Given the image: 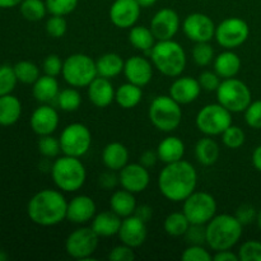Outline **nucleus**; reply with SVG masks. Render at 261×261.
Returning a JSON list of instances; mask_svg holds the SVG:
<instances>
[{"mask_svg": "<svg viewBox=\"0 0 261 261\" xmlns=\"http://www.w3.org/2000/svg\"><path fill=\"white\" fill-rule=\"evenodd\" d=\"M244 226L231 214H218L205 224L206 245L213 251L232 250L242 237Z\"/></svg>", "mask_w": 261, "mask_h": 261, "instance_id": "3", "label": "nucleus"}, {"mask_svg": "<svg viewBox=\"0 0 261 261\" xmlns=\"http://www.w3.org/2000/svg\"><path fill=\"white\" fill-rule=\"evenodd\" d=\"M102 162L107 170L120 171L129 162V150L119 142L109 143L102 150Z\"/></svg>", "mask_w": 261, "mask_h": 261, "instance_id": "26", "label": "nucleus"}, {"mask_svg": "<svg viewBox=\"0 0 261 261\" xmlns=\"http://www.w3.org/2000/svg\"><path fill=\"white\" fill-rule=\"evenodd\" d=\"M213 19L204 13H191L184 19L182 30L186 37L193 42H211L216 35Z\"/></svg>", "mask_w": 261, "mask_h": 261, "instance_id": "14", "label": "nucleus"}, {"mask_svg": "<svg viewBox=\"0 0 261 261\" xmlns=\"http://www.w3.org/2000/svg\"><path fill=\"white\" fill-rule=\"evenodd\" d=\"M148 116L155 129L162 133H172L182 121V109L170 94L157 96L150 103Z\"/></svg>", "mask_w": 261, "mask_h": 261, "instance_id": "6", "label": "nucleus"}, {"mask_svg": "<svg viewBox=\"0 0 261 261\" xmlns=\"http://www.w3.org/2000/svg\"><path fill=\"white\" fill-rule=\"evenodd\" d=\"M158 189L167 200L180 203L195 191L198 172L188 161L168 163L158 175Z\"/></svg>", "mask_w": 261, "mask_h": 261, "instance_id": "1", "label": "nucleus"}, {"mask_svg": "<svg viewBox=\"0 0 261 261\" xmlns=\"http://www.w3.org/2000/svg\"><path fill=\"white\" fill-rule=\"evenodd\" d=\"M256 224L259 227V229L261 231V209L257 212V216H256Z\"/></svg>", "mask_w": 261, "mask_h": 261, "instance_id": "61", "label": "nucleus"}, {"mask_svg": "<svg viewBox=\"0 0 261 261\" xmlns=\"http://www.w3.org/2000/svg\"><path fill=\"white\" fill-rule=\"evenodd\" d=\"M18 83L14 68L10 65H0V97L10 94Z\"/></svg>", "mask_w": 261, "mask_h": 261, "instance_id": "41", "label": "nucleus"}, {"mask_svg": "<svg viewBox=\"0 0 261 261\" xmlns=\"http://www.w3.org/2000/svg\"><path fill=\"white\" fill-rule=\"evenodd\" d=\"M32 86L33 97L36 98V101L41 102V103H50V102L55 101L60 92L56 76L47 75V74L41 75Z\"/></svg>", "mask_w": 261, "mask_h": 261, "instance_id": "28", "label": "nucleus"}, {"mask_svg": "<svg viewBox=\"0 0 261 261\" xmlns=\"http://www.w3.org/2000/svg\"><path fill=\"white\" fill-rule=\"evenodd\" d=\"M155 150H157L161 162L168 165V163L182 160L184 155H185V144H184L182 139H180L178 137L170 135V137H166L165 139L161 140Z\"/></svg>", "mask_w": 261, "mask_h": 261, "instance_id": "25", "label": "nucleus"}, {"mask_svg": "<svg viewBox=\"0 0 261 261\" xmlns=\"http://www.w3.org/2000/svg\"><path fill=\"white\" fill-rule=\"evenodd\" d=\"M23 0H0V9H10L19 5Z\"/></svg>", "mask_w": 261, "mask_h": 261, "instance_id": "58", "label": "nucleus"}, {"mask_svg": "<svg viewBox=\"0 0 261 261\" xmlns=\"http://www.w3.org/2000/svg\"><path fill=\"white\" fill-rule=\"evenodd\" d=\"M182 203V212L190 224L205 226L217 214L216 199L205 191H194Z\"/></svg>", "mask_w": 261, "mask_h": 261, "instance_id": "12", "label": "nucleus"}, {"mask_svg": "<svg viewBox=\"0 0 261 261\" xmlns=\"http://www.w3.org/2000/svg\"><path fill=\"white\" fill-rule=\"evenodd\" d=\"M98 182L102 188L110 190V189H114L119 184V176L115 175V171L109 170L107 172H103L99 176Z\"/></svg>", "mask_w": 261, "mask_h": 261, "instance_id": "53", "label": "nucleus"}, {"mask_svg": "<svg viewBox=\"0 0 261 261\" xmlns=\"http://www.w3.org/2000/svg\"><path fill=\"white\" fill-rule=\"evenodd\" d=\"M199 132L206 137H217L232 125V112L221 103L205 105L199 110L195 119Z\"/></svg>", "mask_w": 261, "mask_h": 261, "instance_id": "9", "label": "nucleus"}, {"mask_svg": "<svg viewBox=\"0 0 261 261\" xmlns=\"http://www.w3.org/2000/svg\"><path fill=\"white\" fill-rule=\"evenodd\" d=\"M135 257L134 249L124 244L114 247L109 254V259L111 261H133Z\"/></svg>", "mask_w": 261, "mask_h": 261, "instance_id": "51", "label": "nucleus"}, {"mask_svg": "<svg viewBox=\"0 0 261 261\" xmlns=\"http://www.w3.org/2000/svg\"><path fill=\"white\" fill-rule=\"evenodd\" d=\"M142 7L137 0H114L110 8V19L117 28L127 30L137 24Z\"/></svg>", "mask_w": 261, "mask_h": 261, "instance_id": "16", "label": "nucleus"}, {"mask_svg": "<svg viewBox=\"0 0 261 261\" xmlns=\"http://www.w3.org/2000/svg\"><path fill=\"white\" fill-rule=\"evenodd\" d=\"M234 216H236V218L241 222L242 226H247V224H251L252 222L256 221L257 212L256 209L252 205H250V204H242V205H240L239 208H237Z\"/></svg>", "mask_w": 261, "mask_h": 261, "instance_id": "52", "label": "nucleus"}, {"mask_svg": "<svg viewBox=\"0 0 261 261\" xmlns=\"http://www.w3.org/2000/svg\"><path fill=\"white\" fill-rule=\"evenodd\" d=\"M245 121L252 129H261V99L252 101L245 110Z\"/></svg>", "mask_w": 261, "mask_h": 261, "instance_id": "47", "label": "nucleus"}, {"mask_svg": "<svg viewBox=\"0 0 261 261\" xmlns=\"http://www.w3.org/2000/svg\"><path fill=\"white\" fill-rule=\"evenodd\" d=\"M56 103L61 111L74 112L81 107L82 96L78 89L74 88V87H71V88L69 87V88L59 92L58 97H56Z\"/></svg>", "mask_w": 261, "mask_h": 261, "instance_id": "37", "label": "nucleus"}, {"mask_svg": "<svg viewBox=\"0 0 261 261\" xmlns=\"http://www.w3.org/2000/svg\"><path fill=\"white\" fill-rule=\"evenodd\" d=\"M201 89L206 92H216L221 84V76L216 71H203L198 78Z\"/></svg>", "mask_w": 261, "mask_h": 261, "instance_id": "49", "label": "nucleus"}, {"mask_svg": "<svg viewBox=\"0 0 261 261\" xmlns=\"http://www.w3.org/2000/svg\"><path fill=\"white\" fill-rule=\"evenodd\" d=\"M20 14L30 22H38L47 14V7L43 0H23L19 4Z\"/></svg>", "mask_w": 261, "mask_h": 261, "instance_id": "36", "label": "nucleus"}, {"mask_svg": "<svg viewBox=\"0 0 261 261\" xmlns=\"http://www.w3.org/2000/svg\"><path fill=\"white\" fill-rule=\"evenodd\" d=\"M150 61L161 74L170 78H177L184 73L188 63L186 53L177 41H157L149 51Z\"/></svg>", "mask_w": 261, "mask_h": 261, "instance_id": "4", "label": "nucleus"}, {"mask_svg": "<svg viewBox=\"0 0 261 261\" xmlns=\"http://www.w3.org/2000/svg\"><path fill=\"white\" fill-rule=\"evenodd\" d=\"M129 41L137 50L149 53L155 43V37L150 27L145 25H134L130 28Z\"/></svg>", "mask_w": 261, "mask_h": 261, "instance_id": "34", "label": "nucleus"}, {"mask_svg": "<svg viewBox=\"0 0 261 261\" xmlns=\"http://www.w3.org/2000/svg\"><path fill=\"white\" fill-rule=\"evenodd\" d=\"M38 152L46 158H56L61 152L60 140L51 135H43L38 140Z\"/></svg>", "mask_w": 261, "mask_h": 261, "instance_id": "43", "label": "nucleus"}, {"mask_svg": "<svg viewBox=\"0 0 261 261\" xmlns=\"http://www.w3.org/2000/svg\"><path fill=\"white\" fill-rule=\"evenodd\" d=\"M153 64L147 58L135 55L125 60L124 75L127 82L135 86L144 87L153 78Z\"/></svg>", "mask_w": 261, "mask_h": 261, "instance_id": "19", "label": "nucleus"}, {"mask_svg": "<svg viewBox=\"0 0 261 261\" xmlns=\"http://www.w3.org/2000/svg\"><path fill=\"white\" fill-rule=\"evenodd\" d=\"M240 261H261V242L249 240L239 250Z\"/></svg>", "mask_w": 261, "mask_h": 261, "instance_id": "45", "label": "nucleus"}, {"mask_svg": "<svg viewBox=\"0 0 261 261\" xmlns=\"http://www.w3.org/2000/svg\"><path fill=\"white\" fill-rule=\"evenodd\" d=\"M222 142L229 149H239L244 145L245 140H246V134L242 130V127L237 126V125L232 124L231 126L227 127L223 133H222Z\"/></svg>", "mask_w": 261, "mask_h": 261, "instance_id": "39", "label": "nucleus"}, {"mask_svg": "<svg viewBox=\"0 0 261 261\" xmlns=\"http://www.w3.org/2000/svg\"><path fill=\"white\" fill-rule=\"evenodd\" d=\"M195 157L203 166L216 165L219 158V145L212 137H204L195 145Z\"/></svg>", "mask_w": 261, "mask_h": 261, "instance_id": "33", "label": "nucleus"}, {"mask_svg": "<svg viewBox=\"0 0 261 261\" xmlns=\"http://www.w3.org/2000/svg\"><path fill=\"white\" fill-rule=\"evenodd\" d=\"M134 216H137L138 218L142 219L143 222L148 223V222L152 219L153 217V209L152 206L147 205V204H142V205H137V209L134 212Z\"/></svg>", "mask_w": 261, "mask_h": 261, "instance_id": "55", "label": "nucleus"}, {"mask_svg": "<svg viewBox=\"0 0 261 261\" xmlns=\"http://www.w3.org/2000/svg\"><path fill=\"white\" fill-rule=\"evenodd\" d=\"M97 74L102 78L112 79L116 78L121 73H124L125 61L119 54L107 53L99 56L96 60Z\"/></svg>", "mask_w": 261, "mask_h": 261, "instance_id": "29", "label": "nucleus"}, {"mask_svg": "<svg viewBox=\"0 0 261 261\" xmlns=\"http://www.w3.org/2000/svg\"><path fill=\"white\" fill-rule=\"evenodd\" d=\"M98 240L99 236L92 227H79L66 237L65 251L75 260H94L93 254L98 247Z\"/></svg>", "mask_w": 261, "mask_h": 261, "instance_id": "11", "label": "nucleus"}, {"mask_svg": "<svg viewBox=\"0 0 261 261\" xmlns=\"http://www.w3.org/2000/svg\"><path fill=\"white\" fill-rule=\"evenodd\" d=\"M186 242L189 245H204L206 244L205 226L203 224H190L185 233Z\"/></svg>", "mask_w": 261, "mask_h": 261, "instance_id": "48", "label": "nucleus"}, {"mask_svg": "<svg viewBox=\"0 0 261 261\" xmlns=\"http://www.w3.org/2000/svg\"><path fill=\"white\" fill-rule=\"evenodd\" d=\"M158 161H160V158H158L157 150L148 149V150H145L142 155H140L139 163H142L144 167L149 168V167H153V166H154Z\"/></svg>", "mask_w": 261, "mask_h": 261, "instance_id": "54", "label": "nucleus"}, {"mask_svg": "<svg viewBox=\"0 0 261 261\" xmlns=\"http://www.w3.org/2000/svg\"><path fill=\"white\" fill-rule=\"evenodd\" d=\"M8 260V255L4 250H0V261H7Z\"/></svg>", "mask_w": 261, "mask_h": 261, "instance_id": "60", "label": "nucleus"}, {"mask_svg": "<svg viewBox=\"0 0 261 261\" xmlns=\"http://www.w3.org/2000/svg\"><path fill=\"white\" fill-rule=\"evenodd\" d=\"M45 3L51 15L65 17L76 9L79 0H45Z\"/></svg>", "mask_w": 261, "mask_h": 261, "instance_id": "42", "label": "nucleus"}, {"mask_svg": "<svg viewBox=\"0 0 261 261\" xmlns=\"http://www.w3.org/2000/svg\"><path fill=\"white\" fill-rule=\"evenodd\" d=\"M22 115V103L15 96L5 94L0 97V125L10 126L19 120Z\"/></svg>", "mask_w": 261, "mask_h": 261, "instance_id": "31", "label": "nucleus"}, {"mask_svg": "<svg viewBox=\"0 0 261 261\" xmlns=\"http://www.w3.org/2000/svg\"><path fill=\"white\" fill-rule=\"evenodd\" d=\"M249 36L250 27L246 20L239 17H229L217 25L214 38L226 50H234L244 45Z\"/></svg>", "mask_w": 261, "mask_h": 261, "instance_id": "13", "label": "nucleus"}, {"mask_svg": "<svg viewBox=\"0 0 261 261\" xmlns=\"http://www.w3.org/2000/svg\"><path fill=\"white\" fill-rule=\"evenodd\" d=\"M13 68H14V73L17 75L18 82L23 84H33L41 76L40 68L32 61H19Z\"/></svg>", "mask_w": 261, "mask_h": 261, "instance_id": "38", "label": "nucleus"}, {"mask_svg": "<svg viewBox=\"0 0 261 261\" xmlns=\"http://www.w3.org/2000/svg\"><path fill=\"white\" fill-rule=\"evenodd\" d=\"M198 79L193 76H177L170 87V96L180 105H189L196 101L201 93Z\"/></svg>", "mask_w": 261, "mask_h": 261, "instance_id": "22", "label": "nucleus"}, {"mask_svg": "<svg viewBox=\"0 0 261 261\" xmlns=\"http://www.w3.org/2000/svg\"><path fill=\"white\" fill-rule=\"evenodd\" d=\"M51 177L59 190L64 193H75L83 188L87 171L81 158L64 154L58 157L50 168Z\"/></svg>", "mask_w": 261, "mask_h": 261, "instance_id": "5", "label": "nucleus"}, {"mask_svg": "<svg viewBox=\"0 0 261 261\" xmlns=\"http://www.w3.org/2000/svg\"><path fill=\"white\" fill-rule=\"evenodd\" d=\"M59 140L63 154L82 158L91 149L92 134L84 124L73 122L64 127Z\"/></svg>", "mask_w": 261, "mask_h": 261, "instance_id": "10", "label": "nucleus"}, {"mask_svg": "<svg viewBox=\"0 0 261 261\" xmlns=\"http://www.w3.org/2000/svg\"><path fill=\"white\" fill-rule=\"evenodd\" d=\"M61 75L74 88L88 87L98 76L96 61L86 54H73L64 60Z\"/></svg>", "mask_w": 261, "mask_h": 261, "instance_id": "7", "label": "nucleus"}, {"mask_svg": "<svg viewBox=\"0 0 261 261\" xmlns=\"http://www.w3.org/2000/svg\"><path fill=\"white\" fill-rule=\"evenodd\" d=\"M122 218L112 211H103L97 213L92 219V229L99 237L116 236L121 227Z\"/></svg>", "mask_w": 261, "mask_h": 261, "instance_id": "24", "label": "nucleus"}, {"mask_svg": "<svg viewBox=\"0 0 261 261\" xmlns=\"http://www.w3.org/2000/svg\"><path fill=\"white\" fill-rule=\"evenodd\" d=\"M214 261H240L239 254H234L231 250H223V251H217L213 255Z\"/></svg>", "mask_w": 261, "mask_h": 261, "instance_id": "56", "label": "nucleus"}, {"mask_svg": "<svg viewBox=\"0 0 261 261\" xmlns=\"http://www.w3.org/2000/svg\"><path fill=\"white\" fill-rule=\"evenodd\" d=\"M143 98L142 87L135 86V84L127 83L121 84L115 92V101L121 109L130 110L137 107Z\"/></svg>", "mask_w": 261, "mask_h": 261, "instance_id": "32", "label": "nucleus"}, {"mask_svg": "<svg viewBox=\"0 0 261 261\" xmlns=\"http://www.w3.org/2000/svg\"><path fill=\"white\" fill-rule=\"evenodd\" d=\"M252 165L259 172H261V144L255 148L254 153H252Z\"/></svg>", "mask_w": 261, "mask_h": 261, "instance_id": "57", "label": "nucleus"}, {"mask_svg": "<svg viewBox=\"0 0 261 261\" xmlns=\"http://www.w3.org/2000/svg\"><path fill=\"white\" fill-rule=\"evenodd\" d=\"M68 200L61 190L43 189L30 199L27 214L31 221L41 227H53L66 219Z\"/></svg>", "mask_w": 261, "mask_h": 261, "instance_id": "2", "label": "nucleus"}, {"mask_svg": "<svg viewBox=\"0 0 261 261\" xmlns=\"http://www.w3.org/2000/svg\"><path fill=\"white\" fill-rule=\"evenodd\" d=\"M63 65L64 61L61 60L60 56L55 55V54H51V55L46 56V59L43 60V73L51 76H58L60 75L61 71H63Z\"/></svg>", "mask_w": 261, "mask_h": 261, "instance_id": "50", "label": "nucleus"}, {"mask_svg": "<svg viewBox=\"0 0 261 261\" xmlns=\"http://www.w3.org/2000/svg\"><path fill=\"white\" fill-rule=\"evenodd\" d=\"M193 60L199 66H208L214 61L213 46L209 42H196L193 47Z\"/></svg>", "mask_w": 261, "mask_h": 261, "instance_id": "40", "label": "nucleus"}, {"mask_svg": "<svg viewBox=\"0 0 261 261\" xmlns=\"http://www.w3.org/2000/svg\"><path fill=\"white\" fill-rule=\"evenodd\" d=\"M181 259L184 261H212L213 255L204 247V245H189L181 255Z\"/></svg>", "mask_w": 261, "mask_h": 261, "instance_id": "46", "label": "nucleus"}, {"mask_svg": "<svg viewBox=\"0 0 261 261\" xmlns=\"http://www.w3.org/2000/svg\"><path fill=\"white\" fill-rule=\"evenodd\" d=\"M46 33L53 38H61L68 31V22L61 15H51L46 20Z\"/></svg>", "mask_w": 261, "mask_h": 261, "instance_id": "44", "label": "nucleus"}, {"mask_svg": "<svg viewBox=\"0 0 261 261\" xmlns=\"http://www.w3.org/2000/svg\"><path fill=\"white\" fill-rule=\"evenodd\" d=\"M110 206L111 211L115 212L117 216L121 218H126V217L133 216L137 209V199H135V194L130 193V191L125 190H116L110 198Z\"/></svg>", "mask_w": 261, "mask_h": 261, "instance_id": "30", "label": "nucleus"}, {"mask_svg": "<svg viewBox=\"0 0 261 261\" xmlns=\"http://www.w3.org/2000/svg\"><path fill=\"white\" fill-rule=\"evenodd\" d=\"M137 2L142 8H150L153 7L158 0H137Z\"/></svg>", "mask_w": 261, "mask_h": 261, "instance_id": "59", "label": "nucleus"}, {"mask_svg": "<svg viewBox=\"0 0 261 261\" xmlns=\"http://www.w3.org/2000/svg\"><path fill=\"white\" fill-rule=\"evenodd\" d=\"M189 227H190V222L186 218L184 212H175V213L168 214L163 223L166 233L172 237L185 236Z\"/></svg>", "mask_w": 261, "mask_h": 261, "instance_id": "35", "label": "nucleus"}, {"mask_svg": "<svg viewBox=\"0 0 261 261\" xmlns=\"http://www.w3.org/2000/svg\"><path fill=\"white\" fill-rule=\"evenodd\" d=\"M181 20L177 12L171 8H162L153 15L150 20V30L155 40H172L178 32Z\"/></svg>", "mask_w": 261, "mask_h": 261, "instance_id": "15", "label": "nucleus"}, {"mask_svg": "<svg viewBox=\"0 0 261 261\" xmlns=\"http://www.w3.org/2000/svg\"><path fill=\"white\" fill-rule=\"evenodd\" d=\"M147 223L133 214L126 218H122L121 227H120L117 236H119L121 244L137 249L144 244L147 240Z\"/></svg>", "mask_w": 261, "mask_h": 261, "instance_id": "20", "label": "nucleus"}, {"mask_svg": "<svg viewBox=\"0 0 261 261\" xmlns=\"http://www.w3.org/2000/svg\"><path fill=\"white\" fill-rule=\"evenodd\" d=\"M150 175L147 167L142 163H127L120 170L119 184L122 189L133 194H139L148 188Z\"/></svg>", "mask_w": 261, "mask_h": 261, "instance_id": "17", "label": "nucleus"}, {"mask_svg": "<svg viewBox=\"0 0 261 261\" xmlns=\"http://www.w3.org/2000/svg\"><path fill=\"white\" fill-rule=\"evenodd\" d=\"M217 101L232 114L245 112L252 102L249 86L237 78L223 79L216 91Z\"/></svg>", "mask_w": 261, "mask_h": 261, "instance_id": "8", "label": "nucleus"}, {"mask_svg": "<svg viewBox=\"0 0 261 261\" xmlns=\"http://www.w3.org/2000/svg\"><path fill=\"white\" fill-rule=\"evenodd\" d=\"M115 92L111 83V79L97 76L92 81V83L87 87V94L92 103L98 109L109 107L115 101Z\"/></svg>", "mask_w": 261, "mask_h": 261, "instance_id": "23", "label": "nucleus"}, {"mask_svg": "<svg viewBox=\"0 0 261 261\" xmlns=\"http://www.w3.org/2000/svg\"><path fill=\"white\" fill-rule=\"evenodd\" d=\"M97 214V206L93 199L88 195L74 196L68 201L66 219L71 223L84 224L91 222Z\"/></svg>", "mask_w": 261, "mask_h": 261, "instance_id": "21", "label": "nucleus"}, {"mask_svg": "<svg viewBox=\"0 0 261 261\" xmlns=\"http://www.w3.org/2000/svg\"><path fill=\"white\" fill-rule=\"evenodd\" d=\"M59 112L48 103H42L32 112L30 119L31 129L38 137L51 135L56 132L59 126Z\"/></svg>", "mask_w": 261, "mask_h": 261, "instance_id": "18", "label": "nucleus"}, {"mask_svg": "<svg viewBox=\"0 0 261 261\" xmlns=\"http://www.w3.org/2000/svg\"><path fill=\"white\" fill-rule=\"evenodd\" d=\"M214 71L222 79L234 78L241 69V59L233 50H226L214 58Z\"/></svg>", "mask_w": 261, "mask_h": 261, "instance_id": "27", "label": "nucleus"}]
</instances>
